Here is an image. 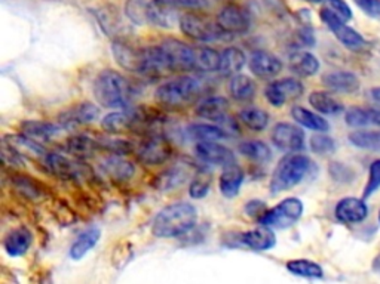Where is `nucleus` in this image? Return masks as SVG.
<instances>
[{
    "label": "nucleus",
    "mask_w": 380,
    "mask_h": 284,
    "mask_svg": "<svg viewBox=\"0 0 380 284\" xmlns=\"http://www.w3.org/2000/svg\"><path fill=\"white\" fill-rule=\"evenodd\" d=\"M239 153L256 163H266L272 159V152L263 141H245L239 145Z\"/></svg>",
    "instance_id": "nucleus-39"
},
{
    "label": "nucleus",
    "mask_w": 380,
    "mask_h": 284,
    "mask_svg": "<svg viewBox=\"0 0 380 284\" xmlns=\"http://www.w3.org/2000/svg\"><path fill=\"white\" fill-rule=\"evenodd\" d=\"M336 218L343 224H358L362 222L369 215V208L364 200L355 197L342 198L335 209Z\"/></svg>",
    "instance_id": "nucleus-19"
},
{
    "label": "nucleus",
    "mask_w": 380,
    "mask_h": 284,
    "mask_svg": "<svg viewBox=\"0 0 380 284\" xmlns=\"http://www.w3.org/2000/svg\"><path fill=\"white\" fill-rule=\"evenodd\" d=\"M291 117L293 119L299 123L300 126L310 129V130H315V132H327L330 129V125L325 119L317 113L309 111L305 107L300 106H295L291 108Z\"/></svg>",
    "instance_id": "nucleus-34"
},
{
    "label": "nucleus",
    "mask_w": 380,
    "mask_h": 284,
    "mask_svg": "<svg viewBox=\"0 0 380 284\" xmlns=\"http://www.w3.org/2000/svg\"><path fill=\"white\" fill-rule=\"evenodd\" d=\"M290 70L299 77H310L320 70L318 58L308 51H295L288 58Z\"/></svg>",
    "instance_id": "nucleus-28"
},
{
    "label": "nucleus",
    "mask_w": 380,
    "mask_h": 284,
    "mask_svg": "<svg viewBox=\"0 0 380 284\" xmlns=\"http://www.w3.org/2000/svg\"><path fill=\"white\" fill-rule=\"evenodd\" d=\"M349 141L362 149H380V130H355L349 135Z\"/></svg>",
    "instance_id": "nucleus-41"
},
{
    "label": "nucleus",
    "mask_w": 380,
    "mask_h": 284,
    "mask_svg": "<svg viewBox=\"0 0 380 284\" xmlns=\"http://www.w3.org/2000/svg\"><path fill=\"white\" fill-rule=\"evenodd\" d=\"M196 115L201 119L219 125L220 127L230 119L229 115V101L224 96H208L197 104L195 110Z\"/></svg>",
    "instance_id": "nucleus-16"
},
{
    "label": "nucleus",
    "mask_w": 380,
    "mask_h": 284,
    "mask_svg": "<svg viewBox=\"0 0 380 284\" xmlns=\"http://www.w3.org/2000/svg\"><path fill=\"white\" fill-rule=\"evenodd\" d=\"M245 54L241 51L239 47L229 46L226 47L223 52H220V65L219 72L222 76H235L239 74L242 70V67L245 65Z\"/></svg>",
    "instance_id": "nucleus-30"
},
{
    "label": "nucleus",
    "mask_w": 380,
    "mask_h": 284,
    "mask_svg": "<svg viewBox=\"0 0 380 284\" xmlns=\"http://www.w3.org/2000/svg\"><path fill=\"white\" fill-rule=\"evenodd\" d=\"M102 169L107 176H110V179L118 182L128 181L136 174L134 164L125 160L121 154H113L104 159L102 161Z\"/></svg>",
    "instance_id": "nucleus-27"
},
{
    "label": "nucleus",
    "mask_w": 380,
    "mask_h": 284,
    "mask_svg": "<svg viewBox=\"0 0 380 284\" xmlns=\"http://www.w3.org/2000/svg\"><path fill=\"white\" fill-rule=\"evenodd\" d=\"M195 154L205 164L223 166V168L235 161L232 149H229L226 145L219 144L217 141L197 142L195 147Z\"/></svg>",
    "instance_id": "nucleus-15"
},
{
    "label": "nucleus",
    "mask_w": 380,
    "mask_h": 284,
    "mask_svg": "<svg viewBox=\"0 0 380 284\" xmlns=\"http://www.w3.org/2000/svg\"><path fill=\"white\" fill-rule=\"evenodd\" d=\"M188 135L197 141V142H202V141H220L227 138V132L220 127L219 125H210V123H192L188 127Z\"/></svg>",
    "instance_id": "nucleus-35"
},
{
    "label": "nucleus",
    "mask_w": 380,
    "mask_h": 284,
    "mask_svg": "<svg viewBox=\"0 0 380 284\" xmlns=\"http://www.w3.org/2000/svg\"><path fill=\"white\" fill-rule=\"evenodd\" d=\"M239 240L244 246L250 247L251 250H256V252L271 250L276 244V237L273 234V229L264 225H260L259 228L242 232Z\"/></svg>",
    "instance_id": "nucleus-23"
},
{
    "label": "nucleus",
    "mask_w": 380,
    "mask_h": 284,
    "mask_svg": "<svg viewBox=\"0 0 380 284\" xmlns=\"http://www.w3.org/2000/svg\"><path fill=\"white\" fill-rule=\"evenodd\" d=\"M79 159L73 160L67 156L60 153H46L43 157V164L46 169L61 179H76L84 176L85 168L77 161Z\"/></svg>",
    "instance_id": "nucleus-13"
},
{
    "label": "nucleus",
    "mask_w": 380,
    "mask_h": 284,
    "mask_svg": "<svg viewBox=\"0 0 380 284\" xmlns=\"http://www.w3.org/2000/svg\"><path fill=\"white\" fill-rule=\"evenodd\" d=\"M23 133L31 140H35L40 144L53 141L55 137H58L61 133V129H64L60 123H49V122H42V120H27L21 125Z\"/></svg>",
    "instance_id": "nucleus-24"
},
{
    "label": "nucleus",
    "mask_w": 380,
    "mask_h": 284,
    "mask_svg": "<svg viewBox=\"0 0 380 284\" xmlns=\"http://www.w3.org/2000/svg\"><path fill=\"white\" fill-rule=\"evenodd\" d=\"M354 4L373 18H380V0H354Z\"/></svg>",
    "instance_id": "nucleus-49"
},
{
    "label": "nucleus",
    "mask_w": 380,
    "mask_h": 284,
    "mask_svg": "<svg viewBox=\"0 0 380 284\" xmlns=\"http://www.w3.org/2000/svg\"><path fill=\"white\" fill-rule=\"evenodd\" d=\"M244 182V171L237 164V161L224 166V171L219 179L220 193L226 198H234L239 194L241 186Z\"/></svg>",
    "instance_id": "nucleus-25"
},
{
    "label": "nucleus",
    "mask_w": 380,
    "mask_h": 284,
    "mask_svg": "<svg viewBox=\"0 0 380 284\" xmlns=\"http://www.w3.org/2000/svg\"><path fill=\"white\" fill-rule=\"evenodd\" d=\"M94 96L106 108H126L132 89L128 79L119 72L103 70L94 80Z\"/></svg>",
    "instance_id": "nucleus-2"
},
{
    "label": "nucleus",
    "mask_w": 380,
    "mask_h": 284,
    "mask_svg": "<svg viewBox=\"0 0 380 284\" xmlns=\"http://www.w3.org/2000/svg\"><path fill=\"white\" fill-rule=\"evenodd\" d=\"M140 122H141V117L136 111L121 108L119 111H113L104 115L102 120V127L107 133L118 135V133H124V132L134 129Z\"/></svg>",
    "instance_id": "nucleus-18"
},
{
    "label": "nucleus",
    "mask_w": 380,
    "mask_h": 284,
    "mask_svg": "<svg viewBox=\"0 0 380 284\" xmlns=\"http://www.w3.org/2000/svg\"><path fill=\"white\" fill-rule=\"evenodd\" d=\"M100 237H102V231L97 227H91L85 229L84 232H80L77 239L70 246V252H69L70 258L73 261H80L82 258H85L97 246V243L100 242Z\"/></svg>",
    "instance_id": "nucleus-29"
},
{
    "label": "nucleus",
    "mask_w": 380,
    "mask_h": 284,
    "mask_svg": "<svg viewBox=\"0 0 380 284\" xmlns=\"http://www.w3.org/2000/svg\"><path fill=\"white\" fill-rule=\"evenodd\" d=\"M112 54L122 69L143 74L144 67V47H134L124 40H114L112 45Z\"/></svg>",
    "instance_id": "nucleus-14"
},
{
    "label": "nucleus",
    "mask_w": 380,
    "mask_h": 284,
    "mask_svg": "<svg viewBox=\"0 0 380 284\" xmlns=\"http://www.w3.org/2000/svg\"><path fill=\"white\" fill-rule=\"evenodd\" d=\"M217 23L227 36L245 35L251 27V15L245 8L230 4L220 9L217 15Z\"/></svg>",
    "instance_id": "nucleus-9"
},
{
    "label": "nucleus",
    "mask_w": 380,
    "mask_h": 284,
    "mask_svg": "<svg viewBox=\"0 0 380 284\" xmlns=\"http://www.w3.org/2000/svg\"><path fill=\"white\" fill-rule=\"evenodd\" d=\"M188 178V174L181 168H173L159 176V187L162 190H168L174 187H180Z\"/></svg>",
    "instance_id": "nucleus-44"
},
{
    "label": "nucleus",
    "mask_w": 380,
    "mask_h": 284,
    "mask_svg": "<svg viewBox=\"0 0 380 284\" xmlns=\"http://www.w3.org/2000/svg\"><path fill=\"white\" fill-rule=\"evenodd\" d=\"M178 25L183 35L196 42L212 43L224 40L227 38L226 33L220 28L217 20L214 21L202 13L196 12L183 13L180 16Z\"/></svg>",
    "instance_id": "nucleus-5"
},
{
    "label": "nucleus",
    "mask_w": 380,
    "mask_h": 284,
    "mask_svg": "<svg viewBox=\"0 0 380 284\" xmlns=\"http://www.w3.org/2000/svg\"><path fill=\"white\" fill-rule=\"evenodd\" d=\"M33 244V234L27 227L12 228L4 239V249L11 258L24 256Z\"/></svg>",
    "instance_id": "nucleus-21"
},
{
    "label": "nucleus",
    "mask_w": 380,
    "mask_h": 284,
    "mask_svg": "<svg viewBox=\"0 0 380 284\" xmlns=\"http://www.w3.org/2000/svg\"><path fill=\"white\" fill-rule=\"evenodd\" d=\"M250 70L259 79H272L283 70L281 59L268 51H254L250 57Z\"/></svg>",
    "instance_id": "nucleus-17"
},
{
    "label": "nucleus",
    "mask_w": 380,
    "mask_h": 284,
    "mask_svg": "<svg viewBox=\"0 0 380 284\" xmlns=\"http://www.w3.org/2000/svg\"><path fill=\"white\" fill-rule=\"evenodd\" d=\"M309 104L315 108L321 114L327 115H336L342 113L343 106L337 101L336 98H333L330 93L322 92V91H315L309 95Z\"/></svg>",
    "instance_id": "nucleus-36"
},
{
    "label": "nucleus",
    "mask_w": 380,
    "mask_h": 284,
    "mask_svg": "<svg viewBox=\"0 0 380 284\" xmlns=\"http://www.w3.org/2000/svg\"><path fill=\"white\" fill-rule=\"evenodd\" d=\"M161 46L167 55L173 73L196 69V49L190 45L177 39H165Z\"/></svg>",
    "instance_id": "nucleus-8"
},
{
    "label": "nucleus",
    "mask_w": 380,
    "mask_h": 284,
    "mask_svg": "<svg viewBox=\"0 0 380 284\" xmlns=\"http://www.w3.org/2000/svg\"><path fill=\"white\" fill-rule=\"evenodd\" d=\"M324 132H320L317 133V135H313L310 138V149L315 154H320V156H327V154H332L335 153L336 149V144H335V140L330 138L327 135H322Z\"/></svg>",
    "instance_id": "nucleus-43"
},
{
    "label": "nucleus",
    "mask_w": 380,
    "mask_h": 284,
    "mask_svg": "<svg viewBox=\"0 0 380 284\" xmlns=\"http://www.w3.org/2000/svg\"><path fill=\"white\" fill-rule=\"evenodd\" d=\"M220 52L211 47L196 49V69L202 72H219Z\"/></svg>",
    "instance_id": "nucleus-40"
},
{
    "label": "nucleus",
    "mask_w": 380,
    "mask_h": 284,
    "mask_svg": "<svg viewBox=\"0 0 380 284\" xmlns=\"http://www.w3.org/2000/svg\"><path fill=\"white\" fill-rule=\"evenodd\" d=\"M161 4L183 9H205L210 5V0H158Z\"/></svg>",
    "instance_id": "nucleus-46"
},
{
    "label": "nucleus",
    "mask_w": 380,
    "mask_h": 284,
    "mask_svg": "<svg viewBox=\"0 0 380 284\" xmlns=\"http://www.w3.org/2000/svg\"><path fill=\"white\" fill-rule=\"evenodd\" d=\"M328 8L336 12L343 21H349L352 18V11L344 0H327Z\"/></svg>",
    "instance_id": "nucleus-48"
},
{
    "label": "nucleus",
    "mask_w": 380,
    "mask_h": 284,
    "mask_svg": "<svg viewBox=\"0 0 380 284\" xmlns=\"http://www.w3.org/2000/svg\"><path fill=\"white\" fill-rule=\"evenodd\" d=\"M306 2H309V4H322V2H325V0H306Z\"/></svg>",
    "instance_id": "nucleus-53"
},
{
    "label": "nucleus",
    "mask_w": 380,
    "mask_h": 284,
    "mask_svg": "<svg viewBox=\"0 0 380 284\" xmlns=\"http://www.w3.org/2000/svg\"><path fill=\"white\" fill-rule=\"evenodd\" d=\"M256 83L253 79L245 74H235L230 79L229 85V92L232 95V98L238 103H246L251 101L256 95Z\"/></svg>",
    "instance_id": "nucleus-32"
},
{
    "label": "nucleus",
    "mask_w": 380,
    "mask_h": 284,
    "mask_svg": "<svg viewBox=\"0 0 380 284\" xmlns=\"http://www.w3.org/2000/svg\"><path fill=\"white\" fill-rule=\"evenodd\" d=\"M197 221V210L192 203L177 202L165 206L153 220L152 232L158 239H175L188 234Z\"/></svg>",
    "instance_id": "nucleus-1"
},
{
    "label": "nucleus",
    "mask_w": 380,
    "mask_h": 284,
    "mask_svg": "<svg viewBox=\"0 0 380 284\" xmlns=\"http://www.w3.org/2000/svg\"><path fill=\"white\" fill-rule=\"evenodd\" d=\"M136 154L143 164L158 166L170 159L171 145L162 137H151L140 142L136 149Z\"/></svg>",
    "instance_id": "nucleus-12"
},
{
    "label": "nucleus",
    "mask_w": 380,
    "mask_h": 284,
    "mask_svg": "<svg viewBox=\"0 0 380 284\" xmlns=\"http://www.w3.org/2000/svg\"><path fill=\"white\" fill-rule=\"evenodd\" d=\"M325 88L339 93H354L359 88V80L349 72H332L322 76Z\"/></svg>",
    "instance_id": "nucleus-26"
},
{
    "label": "nucleus",
    "mask_w": 380,
    "mask_h": 284,
    "mask_svg": "<svg viewBox=\"0 0 380 284\" xmlns=\"http://www.w3.org/2000/svg\"><path fill=\"white\" fill-rule=\"evenodd\" d=\"M201 91L202 81L200 79L193 76H178L162 83L155 95L162 106L178 108L193 103Z\"/></svg>",
    "instance_id": "nucleus-3"
},
{
    "label": "nucleus",
    "mask_w": 380,
    "mask_h": 284,
    "mask_svg": "<svg viewBox=\"0 0 380 284\" xmlns=\"http://www.w3.org/2000/svg\"><path fill=\"white\" fill-rule=\"evenodd\" d=\"M330 175H332L335 181H339V182H349L354 179L352 178L354 172L348 168V166L340 164V163L330 164Z\"/></svg>",
    "instance_id": "nucleus-47"
},
{
    "label": "nucleus",
    "mask_w": 380,
    "mask_h": 284,
    "mask_svg": "<svg viewBox=\"0 0 380 284\" xmlns=\"http://www.w3.org/2000/svg\"><path fill=\"white\" fill-rule=\"evenodd\" d=\"M380 188V159L374 160L370 166V174L367 186L364 188V198H369L371 194H374Z\"/></svg>",
    "instance_id": "nucleus-45"
},
{
    "label": "nucleus",
    "mask_w": 380,
    "mask_h": 284,
    "mask_svg": "<svg viewBox=\"0 0 380 284\" xmlns=\"http://www.w3.org/2000/svg\"><path fill=\"white\" fill-rule=\"evenodd\" d=\"M303 215V203L297 197H287L272 209H268L259 220L260 225L272 229H288L299 222Z\"/></svg>",
    "instance_id": "nucleus-6"
},
{
    "label": "nucleus",
    "mask_w": 380,
    "mask_h": 284,
    "mask_svg": "<svg viewBox=\"0 0 380 284\" xmlns=\"http://www.w3.org/2000/svg\"><path fill=\"white\" fill-rule=\"evenodd\" d=\"M320 18L330 30L335 33L337 40L343 46L352 49V51H359V49L364 47L366 45L364 38H362L354 28L346 25V21H343L340 16L330 8H324L320 11Z\"/></svg>",
    "instance_id": "nucleus-7"
},
{
    "label": "nucleus",
    "mask_w": 380,
    "mask_h": 284,
    "mask_svg": "<svg viewBox=\"0 0 380 284\" xmlns=\"http://www.w3.org/2000/svg\"><path fill=\"white\" fill-rule=\"evenodd\" d=\"M379 222H380V212H379Z\"/></svg>",
    "instance_id": "nucleus-54"
},
{
    "label": "nucleus",
    "mask_w": 380,
    "mask_h": 284,
    "mask_svg": "<svg viewBox=\"0 0 380 284\" xmlns=\"http://www.w3.org/2000/svg\"><path fill=\"white\" fill-rule=\"evenodd\" d=\"M371 268L374 273L380 274V254L373 259V265H371Z\"/></svg>",
    "instance_id": "nucleus-51"
},
{
    "label": "nucleus",
    "mask_w": 380,
    "mask_h": 284,
    "mask_svg": "<svg viewBox=\"0 0 380 284\" xmlns=\"http://www.w3.org/2000/svg\"><path fill=\"white\" fill-rule=\"evenodd\" d=\"M239 120L254 132H261L269 125V114L261 108L246 107L239 111Z\"/></svg>",
    "instance_id": "nucleus-38"
},
{
    "label": "nucleus",
    "mask_w": 380,
    "mask_h": 284,
    "mask_svg": "<svg viewBox=\"0 0 380 284\" xmlns=\"http://www.w3.org/2000/svg\"><path fill=\"white\" fill-rule=\"evenodd\" d=\"M303 92H305V88L299 80L293 77H287V79H281V80H275L269 83L266 89H264V96H266L268 103L271 106L283 107L284 104L300 98Z\"/></svg>",
    "instance_id": "nucleus-10"
},
{
    "label": "nucleus",
    "mask_w": 380,
    "mask_h": 284,
    "mask_svg": "<svg viewBox=\"0 0 380 284\" xmlns=\"http://www.w3.org/2000/svg\"><path fill=\"white\" fill-rule=\"evenodd\" d=\"M371 99L374 103H377L380 106V88L371 89Z\"/></svg>",
    "instance_id": "nucleus-52"
},
{
    "label": "nucleus",
    "mask_w": 380,
    "mask_h": 284,
    "mask_svg": "<svg viewBox=\"0 0 380 284\" xmlns=\"http://www.w3.org/2000/svg\"><path fill=\"white\" fill-rule=\"evenodd\" d=\"M272 142L284 153H299L305 147V132L293 123L281 122L273 126Z\"/></svg>",
    "instance_id": "nucleus-11"
},
{
    "label": "nucleus",
    "mask_w": 380,
    "mask_h": 284,
    "mask_svg": "<svg viewBox=\"0 0 380 284\" xmlns=\"http://www.w3.org/2000/svg\"><path fill=\"white\" fill-rule=\"evenodd\" d=\"M266 210H268V208L261 202V200H251V202L245 205V213L251 216V218L260 220Z\"/></svg>",
    "instance_id": "nucleus-50"
},
{
    "label": "nucleus",
    "mask_w": 380,
    "mask_h": 284,
    "mask_svg": "<svg viewBox=\"0 0 380 284\" xmlns=\"http://www.w3.org/2000/svg\"><path fill=\"white\" fill-rule=\"evenodd\" d=\"M287 270L297 277L303 278H321L324 276L322 266L309 259H291L287 262Z\"/></svg>",
    "instance_id": "nucleus-37"
},
{
    "label": "nucleus",
    "mask_w": 380,
    "mask_h": 284,
    "mask_svg": "<svg viewBox=\"0 0 380 284\" xmlns=\"http://www.w3.org/2000/svg\"><path fill=\"white\" fill-rule=\"evenodd\" d=\"M98 147H100V142H97L88 135H73L65 141V149H67V153L79 160L91 157L97 152Z\"/></svg>",
    "instance_id": "nucleus-33"
},
{
    "label": "nucleus",
    "mask_w": 380,
    "mask_h": 284,
    "mask_svg": "<svg viewBox=\"0 0 380 284\" xmlns=\"http://www.w3.org/2000/svg\"><path fill=\"white\" fill-rule=\"evenodd\" d=\"M309 157L297 153H290L281 159L273 171L269 188L272 194L288 191L300 183L310 169Z\"/></svg>",
    "instance_id": "nucleus-4"
},
{
    "label": "nucleus",
    "mask_w": 380,
    "mask_h": 284,
    "mask_svg": "<svg viewBox=\"0 0 380 284\" xmlns=\"http://www.w3.org/2000/svg\"><path fill=\"white\" fill-rule=\"evenodd\" d=\"M344 122L352 127L380 126V110L351 107L348 111H346Z\"/></svg>",
    "instance_id": "nucleus-31"
},
{
    "label": "nucleus",
    "mask_w": 380,
    "mask_h": 284,
    "mask_svg": "<svg viewBox=\"0 0 380 284\" xmlns=\"http://www.w3.org/2000/svg\"><path fill=\"white\" fill-rule=\"evenodd\" d=\"M211 175L208 172H201L200 175H196L192 182H190V187H189V194L192 198L195 200H200L204 198L211 187Z\"/></svg>",
    "instance_id": "nucleus-42"
},
{
    "label": "nucleus",
    "mask_w": 380,
    "mask_h": 284,
    "mask_svg": "<svg viewBox=\"0 0 380 284\" xmlns=\"http://www.w3.org/2000/svg\"><path fill=\"white\" fill-rule=\"evenodd\" d=\"M180 23V16L175 12L174 6L165 5L153 0L152 4L146 6V24H152L161 28H171L174 24Z\"/></svg>",
    "instance_id": "nucleus-22"
},
{
    "label": "nucleus",
    "mask_w": 380,
    "mask_h": 284,
    "mask_svg": "<svg viewBox=\"0 0 380 284\" xmlns=\"http://www.w3.org/2000/svg\"><path fill=\"white\" fill-rule=\"evenodd\" d=\"M98 114H100V111H98V108L94 104L80 103V104L73 106L67 111H64L60 115V125L64 129H72L76 126L88 125V123H92L94 120H97Z\"/></svg>",
    "instance_id": "nucleus-20"
}]
</instances>
